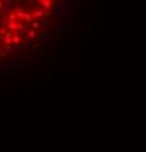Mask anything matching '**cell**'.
<instances>
[{"label":"cell","mask_w":146,"mask_h":152,"mask_svg":"<svg viewBox=\"0 0 146 152\" xmlns=\"http://www.w3.org/2000/svg\"><path fill=\"white\" fill-rule=\"evenodd\" d=\"M51 6L53 0H0V61L37 38Z\"/></svg>","instance_id":"cell-1"}]
</instances>
